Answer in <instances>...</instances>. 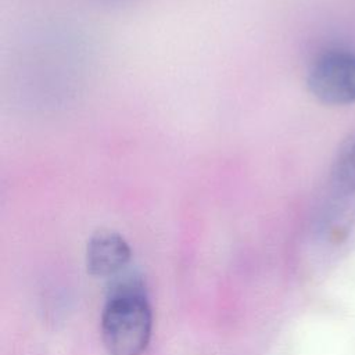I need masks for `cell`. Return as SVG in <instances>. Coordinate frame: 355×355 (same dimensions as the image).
<instances>
[{
  "label": "cell",
  "instance_id": "cell-1",
  "mask_svg": "<svg viewBox=\"0 0 355 355\" xmlns=\"http://www.w3.org/2000/svg\"><path fill=\"white\" fill-rule=\"evenodd\" d=\"M153 313L143 283L135 276L114 282L101 315V337L110 355H141L148 347Z\"/></svg>",
  "mask_w": 355,
  "mask_h": 355
},
{
  "label": "cell",
  "instance_id": "cell-2",
  "mask_svg": "<svg viewBox=\"0 0 355 355\" xmlns=\"http://www.w3.org/2000/svg\"><path fill=\"white\" fill-rule=\"evenodd\" d=\"M311 94L327 105L355 103V53L329 50L318 55L306 75Z\"/></svg>",
  "mask_w": 355,
  "mask_h": 355
},
{
  "label": "cell",
  "instance_id": "cell-4",
  "mask_svg": "<svg viewBox=\"0 0 355 355\" xmlns=\"http://www.w3.org/2000/svg\"><path fill=\"white\" fill-rule=\"evenodd\" d=\"M331 180L337 190L355 193V133L338 148L331 166Z\"/></svg>",
  "mask_w": 355,
  "mask_h": 355
},
{
  "label": "cell",
  "instance_id": "cell-3",
  "mask_svg": "<svg viewBox=\"0 0 355 355\" xmlns=\"http://www.w3.org/2000/svg\"><path fill=\"white\" fill-rule=\"evenodd\" d=\"M130 259V247L126 240L111 230H101L92 236L86 251V265L96 277L118 275Z\"/></svg>",
  "mask_w": 355,
  "mask_h": 355
}]
</instances>
